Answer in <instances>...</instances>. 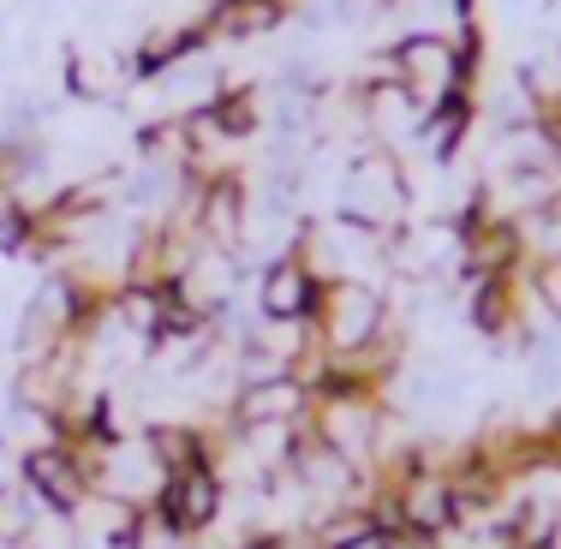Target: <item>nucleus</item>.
<instances>
[{"label": "nucleus", "instance_id": "f257e3e1", "mask_svg": "<svg viewBox=\"0 0 561 549\" xmlns=\"http://www.w3.org/2000/svg\"><path fill=\"white\" fill-rule=\"evenodd\" d=\"M407 209H412V185L389 150H365L341 180V221L365 227L377 239L407 233Z\"/></svg>", "mask_w": 561, "mask_h": 549}, {"label": "nucleus", "instance_id": "f03ea898", "mask_svg": "<svg viewBox=\"0 0 561 549\" xmlns=\"http://www.w3.org/2000/svg\"><path fill=\"white\" fill-rule=\"evenodd\" d=\"M389 329H394L389 293L377 281H323V305H317V341H323V353H335V358L370 353Z\"/></svg>", "mask_w": 561, "mask_h": 549}, {"label": "nucleus", "instance_id": "7ed1b4c3", "mask_svg": "<svg viewBox=\"0 0 561 549\" xmlns=\"http://www.w3.org/2000/svg\"><path fill=\"white\" fill-rule=\"evenodd\" d=\"M311 431L323 436L346 466L370 472V466L382 460L389 407H382V394H329V400H311Z\"/></svg>", "mask_w": 561, "mask_h": 549}, {"label": "nucleus", "instance_id": "20e7f679", "mask_svg": "<svg viewBox=\"0 0 561 549\" xmlns=\"http://www.w3.org/2000/svg\"><path fill=\"white\" fill-rule=\"evenodd\" d=\"M24 490H31V502L43 507V514H55V519H72L78 507L90 502V472H84V460L72 454V442H43V448H31L24 454V478H19Z\"/></svg>", "mask_w": 561, "mask_h": 549}, {"label": "nucleus", "instance_id": "39448f33", "mask_svg": "<svg viewBox=\"0 0 561 549\" xmlns=\"http://www.w3.org/2000/svg\"><path fill=\"white\" fill-rule=\"evenodd\" d=\"M221 507H227V478H221L216 460L185 466V472H168L162 495H156V514H162L168 526L180 531V538H197V531H209V526L221 519Z\"/></svg>", "mask_w": 561, "mask_h": 549}, {"label": "nucleus", "instance_id": "423d86ee", "mask_svg": "<svg viewBox=\"0 0 561 549\" xmlns=\"http://www.w3.org/2000/svg\"><path fill=\"white\" fill-rule=\"evenodd\" d=\"M317 305H323V281L299 258V251H280L263 263L257 275V317L263 323H311Z\"/></svg>", "mask_w": 561, "mask_h": 549}, {"label": "nucleus", "instance_id": "0eeeda50", "mask_svg": "<svg viewBox=\"0 0 561 549\" xmlns=\"http://www.w3.org/2000/svg\"><path fill=\"white\" fill-rule=\"evenodd\" d=\"M311 419V394H305L293 377L275 382H245L233 388V407H227V424L233 431H263V424H305Z\"/></svg>", "mask_w": 561, "mask_h": 549}, {"label": "nucleus", "instance_id": "6e6552de", "mask_svg": "<svg viewBox=\"0 0 561 549\" xmlns=\"http://www.w3.org/2000/svg\"><path fill=\"white\" fill-rule=\"evenodd\" d=\"M144 442H150V454L162 460V472H185V466L216 460V442L197 431V424H150Z\"/></svg>", "mask_w": 561, "mask_h": 549}, {"label": "nucleus", "instance_id": "1a4fd4ad", "mask_svg": "<svg viewBox=\"0 0 561 549\" xmlns=\"http://www.w3.org/2000/svg\"><path fill=\"white\" fill-rule=\"evenodd\" d=\"M466 131H472V96H454V102H443V108L424 114L419 144H424V156H431V162H454V156H460V144H466Z\"/></svg>", "mask_w": 561, "mask_h": 549}, {"label": "nucleus", "instance_id": "9d476101", "mask_svg": "<svg viewBox=\"0 0 561 549\" xmlns=\"http://www.w3.org/2000/svg\"><path fill=\"white\" fill-rule=\"evenodd\" d=\"M519 96H526L531 119H561V48H543V55H531L519 66Z\"/></svg>", "mask_w": 561, "mask_h": 549}, {"label": "nucleus", "instance_id": "9b49d317", "mask_svg": "<svg viewBox=\"0 0 561 549\" xmlns=\"http://www.w3.org/2000/svg\"><path fill=\"white\" fill-rule=\"evenodd\" d=\"M287 19V0H233L227 12H216L209 19V31L216 36H257V31H270V24Z\"/></svg>", "mask_w": 561, "mask_h": 549}, {"label": "nucleus", "instance_id": "f8f14e48", "mask_svg": "<svg viewBox=\"0 0 561 549\" xmlns=\"http://www.w3.org/2000/svg\"><path fill=\"white\" fill-rule=\"evenodd\" d=\"M519 233H526V263H531V270L561 263V204L538 209V216H526V221H519Z\"/></svg>", "mask_w": 561, "mask_h": 549}, {"label": "nucleus", "instance_id": "ddd939ff", "mask_svg": "<svg viewBox=\"0 0 561 549\" xmlns=\"http://www.w3.org/2000/svg\"><path fill=\"white\" fill-rule=\"evenodd\" d=\"M36 514H43V507L31 502V490H24V484L0 490V538H7V544H24V538H31Z\"/></svg>", "mask_w": 561, "mask_h": 549}, {"label": "nucleus", "instance_id": "4468645a", "mask_svg": "<svg viewBox=\"0 0 561 549\" xmlns=\"http://www.w3.org/2000/svg\"><path fill=\"white\" fill-rule=\"evenodd\" d=\"M66 84H72L78 96H90V102H108L114 90H119V78H114L102 60H90V55H72V66H66Z\"/></svg>", "mask_w": 561, "mask_h": 549}, {"label": "nucleus", "instance_id": "2eb2a0df", "mask_svg": "<svg viewBox=\"0 0 561 549\" xmlns=\"http://www.w3.org/2000/svg\"><path fill=\"white\" fill-rule=\"evenodd\" d=\"M341 549H389V531H358V538L341 544Z\"/></svg>", "mask_w": 561, "mask_h": 549}, {"label": "nucleus", "instance_id": "dca6fc26", "mask_svg": "<svg viewBox=\"0 0 561 549\" xmlns=\"http://www.w3.org/2000/svg\"><path fill=\"white\" fill-rule=\"evenodd\" d=\"M389 549H436V544H431V538H412V531H394Z\"/></svg>", "mask_w": 561, "mask_h": 549}, {"label": "nucleus", "instance_id": "f3484780", "mask_svg": "<svg viewBox=\"0 0 561 549\" xmlns=\"http://www.w3.org/2000/svg\"><path fill=\"white\" fill-rule=\"evenodd\" d=\"M197 7H204V19H216V12H227L233 0H197Z\"/></svg>", "mask_w": 561, "mask_h": 549}, {"label": "nucleus", "instance_id": "a211bd4d", "mask_svg": "<svg viewBox=\"0 0 561 549\" xmlns=\"http://www.w3.org/2000/svg\"><path fill=\"white\" fill-rule=\"evenodd\" d=\"M550 131H556V150H561V119H550Z\"/></svg>", "mask_w": 561, "mask_h": 549}, {"label": "nucleus", "instance_id": "6ab92c4d", "mask_svg": "<svg viewBox=\"0 0 561 549\" xmlns=\"http://www.w3.org/2000/svg\"><path fill=\"white\" fill-rule=\"evenodd\" d=\"M0 549H24V544H7V538H0Z\"/></svg>", "mask_w": 561, "mask_h": 549}, {"label": "nucleus", "instance_id": "aec40b11", "mask_svg": "<svg viewBox=\"0 0 561 549\" xmlns=\"http://www.w3.org/2000/svg\"><path fill=\"white\" fill-rule=\"evenodd\" d=\"M550 549H561V544H550Z\"/></svg>", "mask_w": 561, "mask_h": 549}]
</instances>
